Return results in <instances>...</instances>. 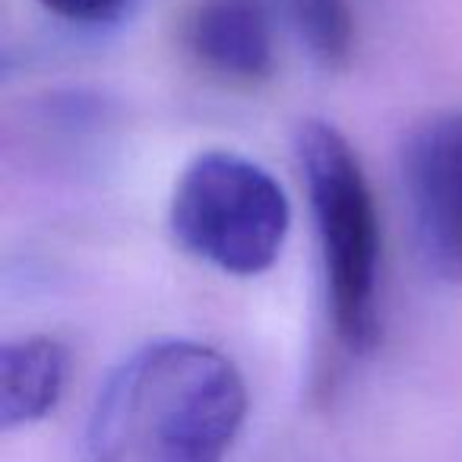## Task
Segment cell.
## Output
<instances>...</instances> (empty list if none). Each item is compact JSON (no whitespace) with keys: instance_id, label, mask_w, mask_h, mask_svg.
I'll list each match as a JSON object with an SVG mask.
<instances>
[{"instance_id":"cell-7","label":"cell","mask_w":462,"mask_h":462,"mask_svg":"<svg viewBox=\"0 0 462 462\" xmlns=\"http://www.w3.org/2000/svg\"><path fill=\"white\" fill-rule=\"evenodd\" d=\"M273 7L323 70H342L352 60L355 16L348 0H273Z\"/></svg>"},{"instance_id":"cell-1","label":"cell","mask_w":462,"mask_h":462,"mask_svg":"<svg viewBox=\"0 0 462 462\" xmlns=\"http://www.w3.org/2000/svg\"><path fill=\"white\" fill-rule=\"evenodd\" d=\"M245 415V377L222 352L190 339L149 342L98 390L86 462H222Z\"/></svg>"},{"instance_id":"cell-8","label":"cell","mask_w":462,"mask_h":462,"mask_svg":"<svg viewBox=\"0 0 462 462\" xmlns=\"http://www.w3.org/2000/svg\"><path fill=\"white\" fill-rule=\"evenodd\" d=\"M51 16L77 26H105L130 10L134 0H39Z\"/></svg>"},{"instance_id":"cell-2","label":"cell","mask_w":462,"mask_h":462,"mask_svg":"<svg viewBox=\"0 0 462 462\" xmlns=\"http://www.w3.org/2000/svg\"><path fill=\"white\" fill-rule=\"evenodd\" d=\"M298 162L320 241L333 333L365 355L380 339V218L352 143L327 121L298 127Z\"/></svg>"},{"instance_id":"cell-6","label":"cell","mask_w":462,"mask_h":462,"mask_svg":"<svg viewBox=\"0 0 462 462\" xmlns=\"http://www.w3.org/2000/svg\"><path fill=\"white\" fill-rule=\"evenodd\" d=\"M70 355L51 336H26L0 348V428L42 421L60 402Z\"/></svg>"},{"instance_id":"cell-3","label":"cell","mask_w":462,"mask_h":462,"mask_svg":"<svg viewBox=\"0 0 462 462\" xmlns=\"http://www.w3.org/2000/svg\"><path fill=\"white\" fill-rule=\"evenodd\" d=\"M168 222L178 245L197 260L228 276H260L282 254L291 206L263 165L212 149L180 171Z\"/></svg>"},{"instance_id":"cell-5","label":"cell","mask_w":462,"mask_h":462,"mask_svg":"<svg viewBox=\"0 0 462 462\" xmlns=\"http://www.w3.org/2000/svg\"><path fill=\"white\" fill-rule=\"evenodd\" d=\"M184 39L203 70L231 83H260L276 67L270 0H199Z\"/></svg>"},{"instance_id":"cell-4","label":"cell","mask_w":462,"mask_h":462,"mask_svg":"<svg viewBox=\"0 0 462 462\" xmlns=\"http://www.w3.org/2000/svg\"><path fill=\"white\" fill-rule=\"evenodd\" d=\"M402 180L428 266L462 282V111L434 117L409 136Z\"/></svg>"}]
</instances>
